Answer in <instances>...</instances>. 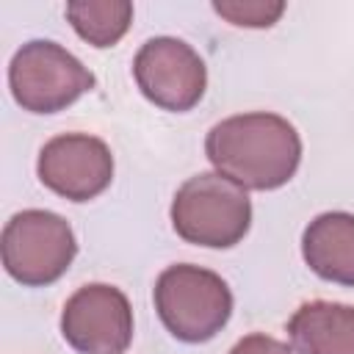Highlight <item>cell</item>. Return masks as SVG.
Returning <instances> with one entry per match:
<instances>
[{"label": "cell", "instance_id": "6da1fadb", "mask_svg": "<svg viewBox=\"0 0 354 354\" xmlns=\"http://www.w3.org/2000/svg\"><path fill=\"white\" fill-rule=\"evenodd\" d=\"M205 152L216 171L241 188L271 191L285 185L301 160L296 127L277 113H238L213 124Z\"/></svg>", "mask_w": 354, "mask_h": 354}, {"label": "cell", "instance_id": "7a4b0ae2", "mask_svg": "<svg viewBox=\"0 0 354 354\" xmlns=\"http://www.w3.org/2000/svg\"><path fill=\"white\" fill-rule=\"evenodd\" d=\"M252 221V202L241 185L205 171L185 180L171 202L174 232L196 246L227 249L235 246Z\"/></svg>", "mask_w": 354, "mask_h": 354}, {"label": "cell", "instance_id": "3957f363", "mask_svg": "<svg viewBox=\"0 0 354 354\" xmlns=\"http://www.w3.org/2000/svg\"><path fill=\"white\" fill-rule=\"evenodd\" d=\"M155 310L177 340L205 343L230 321L232 293L216 271L177 263L155 282Z\"/></svg>", "mask_w": 354, "mask_h": 354}, {"label": "cell", "instance_id": "277c9868", "mask_svg": "<svg viewBox=\"0 0 354 354\" xmlns=\"http://www.w3.org/2000/svg\"><path fill=\"white\" fill-rule=\"evenodd\" d=\"M14 100L30 113H55L94 88V75L55 41L22 44L8 66Z\"/></svg>", "mask_w": 354, "mask_h": 354}, {"label": "cell", "instance_id": "5b68a950", "mask_svg": "<svg viewBox=\"0 0 354 354\" xmlns=\"http://www.w3.org/2000/svg\"><path fill=\"white\" fill-rule=\"evenodd\" d=\"M3 266L30 288L55 282L75 260L77 243L66 218L50 210H22L3 227Z\"/></svg>", "mask_w": 354, "mask_h": 354}, {"label": "cell", "instance_id": "8992f818", "mask_svg": "<svg viewBox=\"0 0 354 354\" xmlns=\"http://www.w3.org/2000/svg\"><path fill=\"white\" fill-rule=\"evenodd\" d=\"M141 94L166 111H191L207 86V69L199 53L183 39L158 36L141 44L133 61Z\"/></svg>", "mask_w": 354, "mask_h": 354}, {"label": "cell", "instance_id": "52a82bcc", "mask_svg": "<svg viewBox=\"0 0 354 354\" xmlns=\"http://www.w3.org/2000/svg\"><path fill=\"white\" fill-rule=\"evenodd\" d=\"M61 332L80 354H122L133 340V310L113 285H83L61 313Z\"/></svg>", "mask_w": 354, "mask_h": 354}, {"label": "cell", "instance_id": "ba28073f", "mask_svg": "<svg viewBox=\"0 0 354 354\" xmlns=\"http://www.w3.org/2000/svg\"><path fill=\"white\" fill-rule=\"evenodd\" d=\"M113 155L105 141L86 133L50 138L39 152V180L64 199L88 202L111 185Z\"/></svg>", "mask_w": 354, "mask_h": 354}, {"label": "cell", "instance_id": "9c48e42d", "mask_svg": "<svg viewBox=\"0 0 354 354\" xmlns=\"http://www.w3.org/2000/svg\"><path fill=\"white\" fill-rule=\"evenodd\" d=\"M301 254L321 279L354 285V216L332 210L313 218L301 238Z\"/></svg>", "mask_w": 354, "mask_h": 354}, {"label": "cell", "instance_id": "30bf717a", "mask_svg": "<svg viewBox=\"0 0 354 354\" xmlns=\"http://www.w3.org/2000/svg\"><path fill=\"white\" fill-rule=\"evenodd\" d=\"M299 354H354V307L337 301H304L288 321Z\"/></svg>", "mask_w": 354, "mask_h": 354}, {"label": "cell", "instance_id": "8fae6325", "mask_svg": "<svg viewBox=\"0 0 354 354\" xmlns=\"http://www.w3.org/2000/svg\"><path fill=\"white\" fill-rule=\"evenodd\" d=\"M66 19L94 47L116 44L133 19V6L127 0H72L66 3Z\"/></svg>", "mask_w": 354, "mask_h": 354}, {"label": "cell", "instance_id": "7c38bea8", "mask_svg": "<svg viewBox=\"0 0 354 354\" xmlns=\"http://www.w3.org/2000/svg\"><path fill=\"white\" fill-rule=\"evenodd\" d=\"M213 8L232 25L268 28L282 17L285 3H279V0H274V3L271 0H221V3H213Z\"/></svg>", "mask_w": 354, "mask_h": 354}, {"label": "cell", "instance_id": "4fadbf2b", "mask_svg": "<svg viewBox=\"0 0 354 354\" xmlns=\"http://www.w3.org/2000/svg\"><path fill=\"white\" fill-rule=\"evenodd\" d=\"M230 354H290V348L282 340H277V337H268V335L254 332V335L241 337L230 348Z\"/></svg>", "mask_w": 354, "mask_h": 354}]
</instances>
